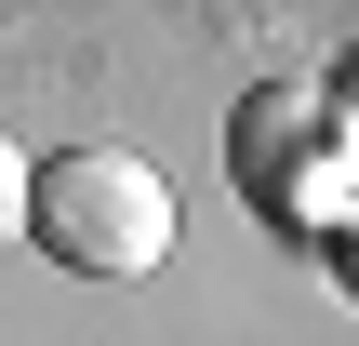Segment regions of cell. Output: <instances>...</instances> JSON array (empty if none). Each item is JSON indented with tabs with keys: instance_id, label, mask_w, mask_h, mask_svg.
<instances>
[{
	"instance_id": "3957f363",
	"label": "cell",
	"mask_w": 359,
	"mask_h": 346,
	"mask_svg": "<svg viewBox=\"0 0 359 346\" xmlns=\"http://www.w3.org/2000/svg\"><path fill=\"white\" fill-rule=\"evenodd\" d=\"M0 240H27V147L0 133Z\"/></svg>"
},
{
	"instance_id": "277c9868",
	"label": "cell",
	"mask_w": 359,
	"mask_h": 346,
	"mask_svg": "<svg viewBox=\"0 0 359 346\" xmlns=\"http://www.w3.org/2000/svg\"><path fill=\"white\" fill-rule=\"evenodd\" d=\"M346 133H359V80H346Z\"/></svg>"
},
{
	"instance_id": "6da1fadb",
	"label": "cell",
	"mask_w": 359,
	"mask_h": 346,
	"mask_svg": "<svg viewBox=\"0 0 359 346\" xmlns=\"http://www.w3.org/2000/svg\"><path fill=\"white\" fill-rule=\"evenodd\" d=\"M27 240L80 280H147L173 253V187L147 147H67L27 173Z\"/></svg>"
},
{
	"instance_id": "7a4b0ae2",
	"label": "cell",
	"mask_w": 359,
	"mask_h": 346,
	"mask_svg": "<svg viewBox=\"0 0 359 346\" xmlns=\"http://www.w3.org/2000/svg\"><path fill=\"white\" fill-rule=\"evenodd\" d=\"M320 133H333V120H320V93H306V80H266V93L240 107V187H253L266 213H306V187H293V160H306Z\"/></svg>"
}]
</instances>
